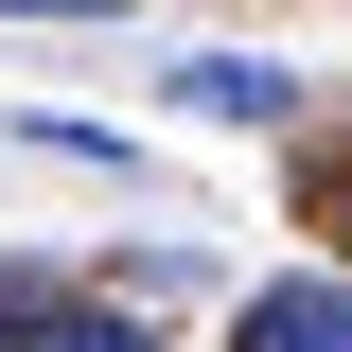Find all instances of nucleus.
Returning a JSON list of instances; mask_svg holds the SVG:
<instances>
[{
  "label": "nucleus",
  "instance_id": "3",
  "mask_svg": "<svg viewBox=\"0 0 352 352\" xmlns=\"http://www.w3.org/2000/svg\"><path fill=\"white\" fill-rule=\"evenodd\" d=\"M36 317H53V264H0V352L36 335Z\"/></svg>",
  "mask_w": 352,
  "mask_h": 352
},
{
  "label": "nucleus",
  "instance_id": "4",
  "mask_svg": "<svg viewBox=\"0 0 352 352\" xmlns=\"http://www.w3.org/2000/svg\"><path fill=\"white\" fill-rule=\"evenodd\" d=\"M0 18H124V0H0Z\"/></svg>",
  "mask_w": 352,
  "mask_h": 352
},
{
  "label": "nucleus",
  "instance_id": "2",
  "mask_svg": "<svg viewBox=\"0 0 352 352\" xmlns=\"http://www.w3.org/2000/svg\"><path fill=\"white\" fill-rule=\"evenodd\" d=\"M176 106H194V124H300V71H282V53H176Z\"/></svg>",
  "mask_w": 352,
  "mask_h": 352
},
{
  "label": "nucleus",
  "instance_id": "1",
  "mask_svg": "<svg viewBox=\"0 0 352 352\" xmlns=\"http://www.w3.org/2000/svg\"><path fill=\"white\" fill-rule=\"evenodd\" d=\"M229 352H352V282H335V264L247 282V300H229Z\"/></svg>",
  "mask_w": 352,
  "mask_h": 352
}]
</instances>
